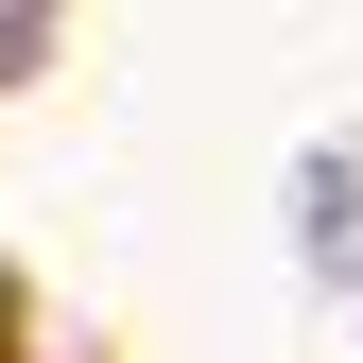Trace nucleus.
Masks as SVG:
<instances>
[{
    "mask_svg": "<svg viewBox=\"0 0 363 363\" xmlns=\"http://www.w3.org/2000/svg\"><path fill=\"white\" fill-rule=\"evenodd\" d=\"M35 35H52V0H0V86L35 69Z\"/></svg>",
    "mask_w": 363,
    "mask_h": 363,
    "instance_id": "1",
    "label": "nucleus"
}]
</instances>
